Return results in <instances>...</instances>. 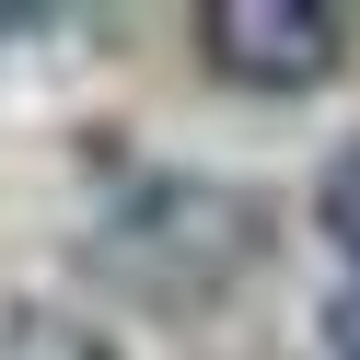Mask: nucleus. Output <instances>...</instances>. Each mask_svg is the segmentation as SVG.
Here are the masks:
<instances>
[{"label": "nucleus", "mask_w": 360, "mask_h": 360, "mask_svg": "<svg viewBox=\"0 0 360 360\" xmlns=\"http://www.w3.org/2000/svg\"><path fill=\"white\" fill-rule=\"evenodd\" d=\"M267 256H279V210L233 174H140L82 233V279L128 314H163V326L221 314Z\"/></svg>", "instance_id": "nucleus-1"}, {"label": "nucleus", "mask_w": 360, "mask_h": 360, "mask_svg": "<svg viewBox=\"0 0 360 360\" xmlns=\"http://www.w3.org/2000/svg\"><path fill=\"white\" fill-rule=\"evenodd\" d=\"M198 70L221 94H326L349 70V12L326 0H210L198 12Z\"/></svg>", "instance_id": "nucleus-2"}, {"label": "nucleus", "mask_w": 360, "mask_h": 360, "mask_svg": "<svg viewBox=\"0 0 360 360\" xmlns=\"http://www.w3.org/2000/svg\"><path fill=\"white\" fill-rule=\"evenodd\" d=\"M0 360H117L82 314L35 302V290H0Z\"/></svg>", "instance_id": "nucleus-3"}, {"label": "nucleus", "mask_w": 360, "mask_h": 360, "mask_svg": "<svg viewBox=\"0 0 360 360\" xmlns=\"http://www.w3.org/2000/svg\"><path fill=\"white\" fill-rule=\"evenodd\" d=\"M314 221H326V244L349 256V279H360V140L337 151L326 174H314Z\"/></svg>", "instance_id": "nucleus-4"}, {"label": "nucleus", "mask_w": 360, "mask_h": 360, "mask_svg": "<svg viewBox=\"0 0 360 360\" xmlns=\"http://www.w3.org/2000/svg\"><path fill=\"white\" fill-rule=\"evenodd\" d=\"M314 349H326V360H360V279H337V290H326V314H314Z\"/></svg>", "instance_id": "nucleus-5"}]
</instances>
